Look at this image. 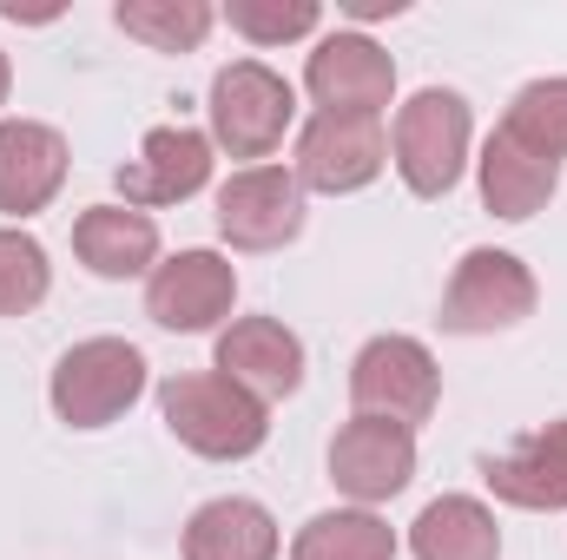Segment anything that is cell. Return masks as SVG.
Masks as SVG:
<instances>
[{"mask_svg":"<svg viewBox=\"0 0 567 560\" xmlns=\"http://www.w3.org/2000/svg\"><path fill=\"white\" fill-rule=\"evenodd\" d=\"M73 251L93 278H140L158 258V225L133 205H93L73 218Z\"/></svg>","mask_w":567,"mask_h":560,"instance_id":"2e32d148","label":"cell"},{"mask_svg":"<svg viewBox=\"0 0 567 560\" xmlns=\"http://www.w3.org/2000/svg\"><path fill=\"white\" fill-rule=\"evenodd\" d=\"M231 27L258 46H284L317 27V0H231Z\"/></svg>","mask_w":567,"mask_h":560,"instance_id":"cb8c5ba5","label":"cell"},{"mask_svg":"<svg viewBox=\"0 0 567 560\" xmlns=\"http://www.w3.org/2000/svg\"><path fill=\"white\" fill-rule=\"evenodd\" d=\"M231 303H238V271L218 251H178L145 283V317L158 330H185V336H198L218 317H231Z\"/></svg>","mask_w":567,"mask_h":560,"instance_id":"8fae6325","label":"cell"},{"mask_svg":"<svg viewBox=\"0 0 567 560\" xmlns=\"http://www.w3.org/2000/svg\"><path fill=\"white\" fill-rule=\"evenodd\" d=\"M555 185H561V165L522 152L508 133L488 139V152H482V205L495 218H535L555 198Z\"/></svg>","mask_w":567,"mask_h":560,"instance_id":"ac0fdd59","label":"cell"},{"mask_svg":"<svg viewBox=\"0 0 567 560\" xmlns=\"http://www.w3.org/2000/svg\"><path fill=\"white\" fill-rule=\"evenodd\" d=\"M212 178V139L192 133V126H158L145 133L140 158L120 165V198L140 211V205H178L192 191H205Z\"/></svg>","mask_w":567,"mask_h":560,"instance_id":"7c38bea8","label":"cell"},{"mask_svg":"<svg viewBox=\"0 0 567 560\" xmlns=\"http://www.w3.org/2000/svg\"><path fill=\"white\" fill-rule=\"evenodd\" d=\"M350 396H357V416L416 428V422L435 416V396H442L435 356H429L416 336H377L350 363Z\"/></svg>","mask_w":567,"mask_h":560,"instance_id":"5b68a950","label":"cell"},{"mask_svg":"<svg viewBox=\"0 0 567 560\" xmlns=\"http://www.w3.org/2000/svg\"><path fill=\"white\" fill-rule=\"evenodd\" d=\"M218 231L238 251H278L303 231V185L284 165H245L218 191Z\"/></svg>","mask_w":567,"mask_h":560,"instance_id":"52a82bcc","label":"cell"},{"mask_svg":"<svg viewBox=\"0 0 567 560\" xmlns=\"http://www.w3.org/2000/svg\"><path fill=\"white\" fill-rule=\"evenodd\" d=\"M218 376H231L245 396L278 403L303 383V343L284 330L278 317H238L218 336Z\"/></svg>","mask_w":567,"mask_h":560,"instance_id":"4fadbf2b","label":"cell"},{"mask_svg":"<svg viewBox=\"0 0 567 560\" xmlns=\"http://www.w3.org/2000/svg\"><path fill=\"white\" fill-rule=\"evenodd\" d=\"M47 251L27 238V231H0V317H27L40 297H47Z\"/></svg>","mask_w":567,"mask_h":560,"instance_id":"603a6c76","label":"cell"},{"mask_svg":"<svg viewBox=\"0 0 567 560\" xmlns=\"http://www.w3.org/2000/svg\"><path fill=\"white\" fill-rule=\"evenodd\" d=\"M390 158V133L383 120H363V113H317L303 133H297V185L310 191H363Z\"/></svg>","mask_w":567,"mask_h":560,"instance_id":"ba28073f","label":"cell"},{"mask_svg":"<svg viewBox=\"0 0 567 560\" xmlns=\"http://www.w3.org/2000/svg\"><path fill=\"white\" fill-rule=\"evenodd\" d=\"M60 185H66V139L40 120H7L0 126V211L13 218L47 211Z\"/></svg>","mask_w":567,"mask_h":560,"instance_id":"5bb4252c","label":"cell"},{"mask_svg":"<svg viewBox=\"0 0 567 560\" xmlns=\"http://www.w3.org/2000/svg\"><path fill=\"white\" fill-rule=\"evenodd\" d=\"M416 475V428H396V422L357 416L337 428L330 442V481L350 495V501H390L403 495Z\"/></svg>","mask_w":567,"mask_h":560,"instance_id":"9c48e42d","label":"cell"},{"mask_svg":"<svg viewBox=\"0 0 567 560\" xmlns=\"http://www.w3.org/2000/svg\"><path fill=\"white\" fill-rule=\"evenodd\" d=\"M290 560H396V535L370 508H337V515L303 521V535L290 541Z\"/></svg>","mask_w":567,"mask_h":560,"instance_id":"ffe728a7","label":"cell"},{"mask_svg":"<svg viewBox=\"0 0 567 560\" xmlns=\"http://www.w3.org/2000/svg\"><path fill=\"white\" fill-rule=\"evenodd\" d=\"M396 172L416 198H442L455 191L462 178V158H468V100L449 93V86H429L416 93L403 113H396Z\"/></svg>","mask_w":567,"mask_h":560,"instance_id":"277c9868","label":"cell"},{"mask_svg":"<svg viewBox=\"0 0 567 560\" xmlns=\"http://www.w3.org/2000/svg\"><path fill=\"white\" fill-rule=\"evenodd\" d=\"M495 133H508L522 152L561 165L567 158V80H535V86H522L515 106H508V120H502Z\"/></svg>","mask_w":567,"mask_h":560,"instance_id":"44dd1931","label":"cell"},{"mask_svg":"<svg viewBox=\"0 0 567 560\" xmlns=\"http://www.w3.org/2000/svg\"><path fill=\"white\" fill-rule=\"evenodd\" d=\"M482 481L508 508H567V422H548L522 435L515 448L482 462Z\"/></svg>","mask_w":567,"mask_h":560,"instance_id":"9a60e30c","label":"cell"},{"mask_svg":"<svg viewBox=\"0 0 567 560\" xmlns=\"http://www.w3.org/2000/svg\"><path fill=\"white\" fill-rule=\"evenodd\" d=\"M113 20H120L133 40L158 46V53H192V46L212 33L218 13H212L205 0H120Z\"/></svg>","mask_w":567,"mask_h":560,"instance_id":"7402d4cb","label":"cell"},{"mask_svg":"<svg viewBox=\"0 0 567 560\" xmlns=\"http://www.w3.org/2000/svg\"><path fill=\"white\" fill-rule=\"evenodd\" d=\"M535 310V271L508 251H468L449 278L442 297V330L455 336H488V330H515Z\"/></svg>","mask_w":567,"mask_h":560,"instance_id":"8992f818","label":"cell"},{"mask_svg":"<svg viewBox=\"0 0 567 560\" xmlns=\"http://www.w3.org/2000/svg\"><path fill=\"white\" fill-rule=\"evenodd\" d=\"M185 560H278V521L245 495L205 501L185 521Z\"/></svg>","mask_w":567,"mask_h":560,"instance_id":"e0dca14e","label":"cell"},{"mask_svg":"<svg viewBox=\"0 0 567 560\" xmlns=\"http://www.w3.org/2000/svg\"><path fill=\"white\" fill-rule=\"evenodd\" d=\"M410 548H416V560H495L502 554V528H495V515L482 501L442 495L416 515Z\"/></svg>","mask_w":567,"mask_h":560,"instance_id":"d6986e66","label":"cell"},{"mask_svg":"<svg viewBox=\"0 0 567 560\" xmlns=\"http://www.w3.org/2000/svg\"><path fill=\"white\" fill-rule=\"evenodd\" d=\"M7 86H13V73H7V53H0V100H7Z\"/></svg>","mask_w":567,"mask_h":560,"instance_id":"d4e9b609","label":"cell"},{"mask_svg":"<svg viewBox=\"0 0 567 560\" xmlns=\"http://www.w3.org/2000/svg\"><path fill=\"white\" fill-rule=\"evenodd\" d=\"M297 120L290 80H278L265 60H231L212 80V139L231 158H271Z\"/></svg>","mask_w":567,"mask_h":560,"instance_id":"7a4b0ae2","label":"cell"},{"mask_svg":"<svg viewBox=\"0 0 567 560\" xmlns=\"http://www.w3.org/2000/svg\"><path fill=\"white\" fill-rule=\"evenodd\" d=\"M158 409H165V428L205 455V462H245L265 448L271 422H265V403L245 396L231 376L218 370H185V376H165L158 390Z\"/></svg>","mask_w":567,"mask_h":560,"instance_id":"6da1fadb","label":"cell"},{"mask_svg":"<svg viewBox=\"0 0 567 560\" xmlns=\"http://www.w3.org/2000/svg\"><path fill=\"white\" fill-rule=\"evenodd\" d=\"M303 86L323 113H363L377 120L396 93V60L370 40V33H330L310 66H303Z\"/></svg>","mask_w":567,"mask_h":560,"instance_id":"30bf717a","label":"cell"},{"mask_svg":"<svg viewBox=\"0 0 567 560\" xmlns=\"http://www.w3.org/2000/svg\"><path fill=\"white\" fill-rule=\"evenodd\" d=\"M145 390V356L120 336H93V343H73L53 370V409L73 428H106L120 422Z\"/></svg>","mask_w":567,"mask_h":560,"instance_id":"3957f363","label":"cell"}]
</instances>
